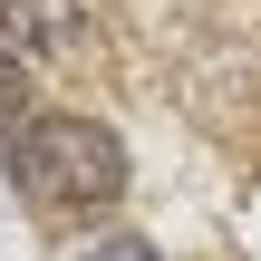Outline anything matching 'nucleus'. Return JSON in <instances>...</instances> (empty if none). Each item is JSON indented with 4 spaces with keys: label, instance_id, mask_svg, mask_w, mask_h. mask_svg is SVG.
Returning a JSON list of instances; mask_svg holds the SVG:
<instances>
[{
    "label": "nucleus",
    "instance_id": "obj_2",
    "mask_svg": "<svg viewBox=\"0 0 261 261\" xmlns=\"http://www.w3.org/2000/svg\"><path fill=\"white\" fill-rule=\"evenodd\" d=\"M0 29L39 58H77L87 48V0H0Z\"/></svg>",
    "mask_w": 261,
    "mask_h": 261
},
{
    "label": "nucleus",
    "instance_id": "obj_4",
    "mask_svg": "<svg viewBox=\"0 0 261 261\" xmlns=\"http://www.w3.org/2000/svg\"><path fill=\"white\" fill-rule=\"evenodd\" d=\"M87 261H165V252H155V242H136V232H116V242H97Z\"/></svg>",
    "mask_w": 261,
    "mask_h": 261
},
{
    "label": "nucleus",
    "instance_id": "obj_1",
    "mask_svg": "<svg viewBox=\"0 0 261 261\" xmlns=\"http://www.w3.org/2000/svg\"><path fill=\"white\" fill-rule=\"evenodd\" d=\"M10 174H19V194L77 213V203H116L126 194V145L97 116H29L19 145H10Z\"/></svg>",
    "mask_w": 261,
    "mask_h": 261
},
{
    "label": "nucleus",
    "instance_id": "obj_3",
    "mask_svg": "<svg viewBox=\"0 0 261 261\" xmlns=\"http://www.w3.org/2000/svg\"><path fill=\"white\" fill-rule=\"evenodd\" d=\"M19 116H29V77H19V58L0 48V145H19Z\"/></svg>",
    "mask_w": 261,
    "mask_h": 261
}]
</instances>
